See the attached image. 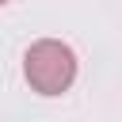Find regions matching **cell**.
Returning <instances> with one entry per match:
<instances>
[{"label": "cell", "mask_w": 122, "mask_h": 122, "mask_svg": "<svg viewBox=\"0 0 122 122\" xmlns=\"http://www.w3.org/2000/svg\"><path fill=\"white\" fill-rule=\"evenodd\" d=\"M76 76V57L65 42L42 38L27 50V80L42 95H61Z\"/></svg>", "instance_id": "cell-1"}]
</instances>
